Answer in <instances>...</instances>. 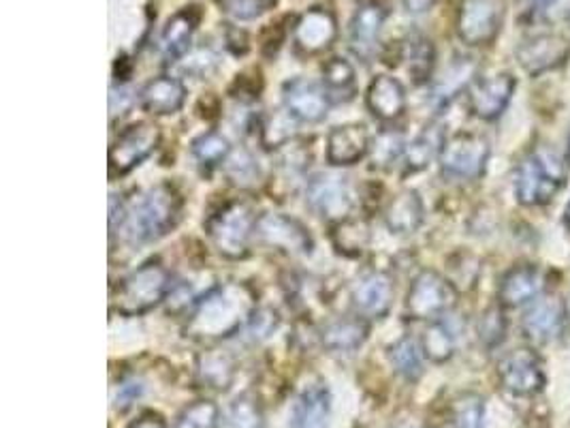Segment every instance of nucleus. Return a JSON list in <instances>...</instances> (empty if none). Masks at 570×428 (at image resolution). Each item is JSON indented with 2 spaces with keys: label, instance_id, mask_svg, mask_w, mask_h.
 <instances>
[{
  "label": "nucleus",
  "instance_id": "11",
  "mask_svg": "<svg viewBox=\"0 0 570 428\" xmlns=\"http://www.w3.org/2000/svg\"><path fill=\"white\" fill-rule=\"evenodd\" d=\"M306 204L312 213L332 225L353 213V195L346 178L337 174H314L306 185Z\"/></svg>",
  "mask_w": 570,
  "mask_h": 428
},
{
  "label": "nucleus",
  "instance_id": "1",
  "mask_svg": "<svg viewBox=\"0 0 570 428\" xmlns=\"http://www.w3.org/2000/svg\"><path fill=\"white\" fill-rule=\"evenodd\" d=\"M181 197L178 188L160 183L148 188L135 202L118 195L109 200V230L111 236L120 234L122 241L141 246L160 241L180 221Z\"/></svg>",
  "mask_w": 570,
  "mask_h": 428
},
{
  "label": "nucleus",
  "instance_id": "54",
  "mask_svg": "<svg viewBox=\"0 0 570 428\" xmlns=\"http://www.w3.org/2000/svg\"><path fill=\"white\" fill-rule=\"evenodd\" d=\"M567 163L570 165V135H569V146H567Z\"/></svg>",
  "mask_w": 570,
  "mask_h": 428
},
{
  "label": "nucleus",
  "instance_id": "51",
  "mask_svg": "<svg viewBox=\"0 0 570 428\" xmlns=\"http://www.w3.org/2000/svg\"><path fill=\"white\" fill-rule=\"evenodd\" d=\"M402 2H404L406 11H409V13H413V16L428 13V11L436 4V0H402Z\"/></svg>",
  "mask_w": 570,
  "mask_h": 428
},
{
  "label": "nucleus",
  "instance_id": "3",
  "mask_svg": "<svg viewBox=\"0 0 570 428\" xmlns=\"http://www.w3.org/2000/svg\"><path fill=\"white\" fill-rule=\"evenodd\" d=\"M174 279L167 266L150 260L120 279L111 290V311L120 318H139L167 300Z\"/></svg>",
  "mask_w": 570,
  "mask_h": 428
},
{
  "label": "nucleus",
  "instance_id": "35",
  "mask_svg": "<svg viewBox=\"0 0 570 428\" xmlns=\"http://www.w3.org/2000/svg\"><path fill=\"white\" fill-rule=\"evenodd\" d=\"M297 120L286 111L278 109L267 114L259 125V139L265 150H278L285 148L295 139Z\"/></svg>",
  "mask_w": 570,
  "mask_h": 428
},
{
  "label": "nucleus",
  "instance_id": "40",
  "mask_svg": "<svg viewBox=\"0 0 570 428\" xmlns=\"http://www.w3.org/2000/svg\"><path fill=\"white\" fill-rule=\"evenodd\" d=\"M223 428H265L261 402L250 395L237 397L223 420Z\"/></svg>",
  "mask_w": 570,
  "mask_h": 428
},
{
  "label": "nucleus",
  "instance_id": "46",
  "mask_svg": "<svg viewBox=\"0 0 570 428\" xmlns=\"http://www.w3.org/2000/svg\"><path fill=\"white\" fill-rule=\"evenodd\" d=\"M132 104H135L132 90H129L125 84L114 86L111 93H109V116H111V123H114L118 116H120V118L127 116Z\"/></svg>",
  "mask_w": 570,
  "mask_h": 428
},
{
  "label": "nucleus",
  "instance_id": "18",
  "mask_svg": "<svg viewBox=\"0 0 570 428\" xmlns=\"http://www.w3.org/2000/svg\"><path fill=\"white\" fill-rule=\"evenodd\" d=\"M337 25L332 11L314 7L308 9L295 25L293 43L295 50L304 56H318L332 48L336 41Z\"/></svg>",
  "mask_w": 570,
  "mask_h": 428
},
{
  "label": "nucleus",
  "instance_id": "41",
  "mask_svg": "<svg viewBox=\"0 0 570 428\" xmlns=\"http://www.w3.org/2000/svg\"><path fill=\"white\" fill-rule=\"evenodd\" d=\"M220 409L209 399L188 402L176 418V428H220Z\"/></svg>",
  "mask_w": 570,
  "mask_h": 428
},
{
  "label": "nucleus",
  "instance_id": "13",
  "mask_svg": "<svg viewBox=\"0 0 570 428\" xmlns=\"http://www.w3.org/2000/svg\"><path fill=\"white\" fill-rule=\"evenodd\" d=\"M515 56L521 69L528 76L537 78L562 67L569 60L570 41L558 32H539L534 37L523 39L515 50Z\"/></svg>",
  "mask_w": 570,
  "mask_h": 428
},
{
  "label": "nucleus",
  "instance_id": "15",
  "mask_svg": "<svg viewBox=\"0 0 570 428\" xmlns=\"http://www.w3.org/2000/svg\"><path fill=\"white\" fill-rule=\"evenodd\" d=\"M283 104L285 109L304 125H318L327 118L330 107L334 106L323 84L308 78H293L283 86Z\"/></svg>",
  "mask_w": 570,
  "mask_h": 428
},
{
  "label": "nucleus",
  "instance_id": "17",
  "mask_svg": "<svg viewBox=\"0 0 570 428\" xmlns=\"http://www.w3.org/2000/svg\"><path fill=\"white\" fill-rule=\"evenodd\" d=\"M564 328H567V311H564V304L556 298L534 300L521 320L523 334L537 346H547L560 339Z\"/></svg>",
  "mask_w": 570,
  "mask_h": 428
},
{
  "label": "nucleus",
  "instance_id": "7",
  "mask_svg": "<svg viewBox=\"0 0 570 428\" xmlns=\"http://www.w3.org/2000/svg\"><path fill=\"white\" fill-rule=\"evenodd\" d=\"M490 155L492 148L483 135L455 134L446 137L439 163L451 181H476L485 174Z\"/></svg>",
  "mask_w": 570,
  "mask_h": 428
},
{
  "label": "nucleus",
  "instance_id": "31",
  "mask_svg": "<svg viewBox=\"0 0 570 428\" xmlns=\"http://www.w3.org/2000/svg\"><path fill=\"white\" fill-rule=\"evenodd\" d=\"M323 88L330 95L332 104H348L357 95V74L355 67L346 60L334 56L323 65Z\"/></svg>",
  "mask_w": 570,
  "mask_h": 428
},
{
  "label": "nucleus",
  "instance_id": "44",
  "mask_svg": "<svg viewBox=\"0 0 570 428\" xmlns=\"http://www.w3.org/2000/svg\"><path fill=\"white\" fill-rule=\"evenodd\" d=\"M276 325H278V313L276 311H272V309H257L255 315L248 321L246 330L250 332V337L255 341H263L269 334H274Z\"/></svg>",
  "mask_w": 570,
  "mask_h": 428
},
{
  "label": "nucleus",
  "instance_id": "14",
  "mask_svg": "<svg viewBox=\"0 0 570 428\" xmlns=\"http://www.w3.org/2000/svg\"><path fill=\"white\" fill-rule=\"evenodd\" d=\"M395 298V281L387 270H367L355 281L351 302L365 320H383L390 315Z\"/></svg>",
  "mask_w": 570,
  "mask_h": 428
},
{
  "label": "nucleus",
  "instance_id": "24",
  "mask_svg": "<svg viewBox=\"0 0 570 428\" xmlns=\"http://www.w3.org/2000/svg\"><path fill=\"white\" fill-rule=\"evenodd\" d=\"M370 337V320L362 315H340L321 330V346L330 353H353Z\"/></svg>",
  "mask_w": 570,
  "mask_h": 428
},
{
  "label": "nucleus",
  "instance_id": "20",
  "mask_svg": "<svg viewBox=\"0 0 570 428\" xmlns=\"http://www.w3.org/2000/svg\"><path fill=\"white\" fill-rule=\"evenodd\" d=\"M370 146H372V137L365 125L360 123L337 125L327 135L325 157L334 167H351L370 155Z\"/></svg>",
  "mask_w": 570,
  "mask_h": 428
},
{
  "label": "nucleus",
  "instance_id": "52",
  "mask_svg": "<svg viewBox=\"0 0 570 428\" xmlns=\"http://www.w3.org/2000/svg\"><path fill=\"white\" fill-rule=\"evenodd\" d=\"M564 225H567V230L570 232V202L567 204V208H564Z\"/></svg>",
  "mask_w": 570,
  "mask_h": 428
},
{
  "label": "nucleus",
  "instance_id": "34",
  "mask_svg": "<svg viewBox=\"0 0 570 428\" xmlns=\"http://www.w3.org/2000/svg\"><path fill=\"white\" fill-rule=\"evenodd\" d=\"M223 169H225L227 181L242 191L257 188L263 178L259 163L248 148H234L232 155L223 163Z\"/></svg>",
  "mask_w": 570,
  "mask_h": 428
},
{
  "label": "nucleus",
  "instance_id": "32",
  "mask_svg": "<svg viewBox=\"0 0 570 428\" xmlns=\"http://www.w3.org/2000/svg\"><path fill=\"white\" fill-rule=\"evenodd\" d=\"M370 241H372L370 227L362 218L348 216L332 225V244L344 257H360L370 246Z\"/></svg>",
  "mask_w": 570,
  "mask_h": 428
},
{
  "label": "nucleus",
  "instance_id": "49",
  "mask_svg": "<svg viewBox=\"0 0 570 428\" xmlns=\"http://www.w3.org/2000/svg\"><path fill=\"white\" fill-rule=\"evenodd\" d=\"M556 4H558V0H521L523 11H525L530 18H534V20L547 16Z\"/></svg>",
  "mask_w": 570,
  "mask_h": 428
},
{
  "label": "nucleus",
  "instance_id": "2",
  "mask_svg": "<svg viewBox=\"0 0 570 428\" xmlns=\"http://www.w3.org/2000/svg\"><path fill=\"white\" fill-rule=\"evenodd\" d=\"M257 295L246 283H223L195 302L184 323V337L197 343H218L248 325L257 311Z\"/></svg>",
  "mask_w": 570,
  "mask_h": 428
},
{
  "label": "nucleus",
  "instance_id": "6",
  "mask_svg": "<svg viewBox=\"0 0 570 428\" xmlns=\"http://www.w3.org/2000/svg\"><path fill=\"white\" fill-rule=\"evenodd\" d=\"M455 304H458L455 285L436 270H421L409 288L404 313L409 320H441L442 315L449 313Z\"/></svg>",
  "mask_w": 570,
  "mask_h": 428
},
{
  "label": "nucleus",
  "instance_id": "8",
  "mask_svg": "<svg viewBox=\"0 0 570 428\" xmlns=\"http://www.w3.org/2000/svg\"><path fill=\"white\" fill-rule=\"evenodd\" d=\"M160 139V127L150 120H141L127 127L109 148V174L114 178L130 174L135 167L155 155Z\"/></svg>",
  "mask_w": 570,
  "mask_h": 428
},
{
  "label": "nucleus",
  "instance_id": "53",
  "mask_svg": "<svg viewBox=\"0 0 570 428\" xmlns=\"http://www.w3.org/2000/svg\"><path fill=\"white\" fill-rule=\"evenodd\" d=\"M564 311H567V325L570 328V294L567 298V302H564Z\"/></svg>",
  "mask_w": 570,
  "mask_h": 428
},
{
  "label": "nucleus",
  "instance_id": "5",
  "mask_svg": "<svg viewBox=\"0 0 570 428\" xmlns=\"http://www.w3.org/2000/svg\"><path fill=\"white\" fill-rule=\"evenodd\" d=\"M564 165L547 150L537 148L528 153L515 172V197L521 206L534 208L549 204L564 185Z\"/></svg>",
  "mask_w": 570,
  "mask_h": 428
},
{
  "label": "nucleus",
  "instance_id": "16",
  "mask_svg": "<svg viewBox=\"0 0 570 428\" xmlns=\"http://www.w3.org/2000/svg\"><path fill=\"white\" fill-rule=\"evenodd\" d=\"M518 81L511 74H498L492 78H476L468 88V109L474 118L492 123L504 114L511 104Z\"/></svg>",
  "mask_w": 570,
  "mask_h": 428
},
{
  "label": "nucleus",
  "instance_id": "50",
  "mask_svg": "<svg viewBox=\"0 0 570 428\" xmlns=\"http://www.w3.org/2000/svg\"><path fill=\"white\" fill-rule=\"evenodd\" d=\"M127 428H169V425L158 414H141L137 420H132Z\"/></svg>",
  "mask_w": 570,
  "mask_h": 428
},
{
  "label": "nucleus",
  "instance_id": "39",
  "mask_svg": "<svg viewBox=\"0 0 570 428\" xmlns=\"http://www.w3.org/2000/svg\"><path fill=\"white\" fill-rule=\"evenodd\" d=\"M406 139L400 129H383L372 139L370 146V160L376 169H391L397 160L404 159L406 153Z\"/></svg>",
  "mask_w": 570,
  "mask_h": 428
},
{
  "label": "nucleus",
  "instance_id": "28",
  "mask_svg": "<svg viewBox=\"0 0 570 428\" xmlns=\"http://www.w3.org/2000/svg\"><path fill=\"white\" fill-rule=\"evenodd\" d=\"M444 142H446V132L441 123L425 125L423 132L406 146V153L402 159L404 169L409 174H416V172H423L425 167H430L432 160L441 159Z\"/></svg>",
  "mask_w": 570,
  "mask_h": 428
},
{
  "label": "nucleus",
  "instance_id": "25",
  "mask_svg": "<svg viewBox=\"0 0 570 428\" xmlns=\"http://www.w3.org/2000/svg\"><path fill=\"white\" fill-rule=\"evenodd\" d=\"M186 86L180 78L158 76L148 81L139 93V106L153 116L178 114L186 104Z\"/></svg>",
  "mask_w": 570,
  "mask_h": 428
},
{
  "label": "nucleus",
  "instance_id": "9",
  "mask_svg": "<svg viewBox=\"0 0 570 428\" xmlns=\"http://www.w3.org/2000/svg\"><path fill=\"white\" fill-rule=\"evenodd\" d=\"M507 16V0H460L458 35L472 46H490L500 35Z\"/></svg>",
  "mask_w": 570,
  "mask_h": 428
},
{
  "label": "nucleus",
  "instance_id": "43",
  "mask_svg": "<svg viewBox=\"0 0 570 428\" xmlns=\"http://www.w3.org/2000/svg\"><path fill=\"white\" fill-rule=\"evenodd\" d=\"M507 337V320L502 313V307H492L488 309L481 320H479V339L488 346V348H498Z\"/></svg>",
  "mask_w": 570,
  "mask_h": 428
},
{
  "label": "nucleus",
  "instance_id": "47",
  "mask_svg": "<svg viewBox=\"0 0 570 428\" xmlns=\"http://www.w3.org/2000/svg\"><path fill=\"white\" fill-rule=\"evenodd\" d=\"M144 395V386L137 381V379H125L116 390H114V407L125 411L129 409L132 402H137V399Z\"/></svg>",
  "mask_w": 570,
  "mask_h": 428
},
{
  "label": "nucleus",
  "instance_id": "42",
  "mask_svg": "<svg viewBox=\"0 0 570 428\" xmlns=\"http://www.w3.org/2000/svg\"><path fill=\"white\" fill-rule=\"evenodd\" d=\"M485 401L479 395H462L453 402V422L455 428H483Z\"/></svg>",
  "mask_w": 570,
  "mask_h": 428
},
{
  "label": "nucleus",
  "instance_id": "29",
  "mask_svg": "<svg viewBox=\"0 0 570 428\" xmlns=\"http://www.w3.org/2000/svg\"><path fill=\"white\" fill-rule=\"evenodd\" d=\"M476 80V67L472 58H455L432 86V101L439 107H446L458 95L472 86Z\"/></svg>",
  "mask_w": 570,
  "mask_h": 428
},
{
  "label": "nucleus",
  "instance_id": "23",
  "mask_svg": "<svg viewBox=\"0 0 570 428\" xmlns=\"http://www.w3.org/2000/svg\"><path fill=\"white\" fill-rule=\"evenodd\" d=\"M385 20H387V9L379 2H367L355 13L351 22V48L363 62H370L374 58Z\"/></svg>",
  "mask_w": 570,
  "mask_h": 428
},
{
  "label": "nucleus",
  "instance_id": "21",
  "mask_svg": "<svg viewBox=\"0 0 570 428\" xmlns=\"http://www.w3.org/2000/svg\"><path fill=\"white\" fill-rule=\"evenodd\" d=\"M406 88L393 76H376L365 95V106L370 114L385 125L397 123L406 111Z\"/></svg>",
  "mask_w": 570,
  "mask_h": 428
},
{
  "label": "nucleus",
  "instance_id": "4",
  "mask_svg": "<svg viewBox=\"0 0 570 428\" xmlns=\"http://www.w3.org/2000/svg\"><path fill=\"white\" fill-rule=\"evenodd\" d=\"M259 216L246 202H227L206 223L212 246L225 260H244L250 253V244L257 239Z\"/></svg>",
  "mask_w": 570,
  "mask_h": 428
},
{
  "label": "nucleus",
  "instance_id": "45",
  "mask_svg": "<svg viewBox=\"0 0 570 428\" xmlns=\"http://www.w3.org/2000/svg\"><path fill=\"white\" fill-rule=\"evenodd\" d=\"M274 0H227V11L234 16L235 20H255L263 16Z\"/></svg>",
  "mask_w": 570,
  "mask_h": 428
},
{
  "label": "nucleus",
  "instance_id": "48",
  "mask_svg": "<svg viewBox=\"0 0 570 428\" xmlns=\"http://www.w3.org/2000/svg\"><path fill=\"white\" fill-rule=\"evenodd\" d=\"M167 311L169 313H184V311H193V307H195V302H193V290H190V285H186V283H178V285H174L171 288V292L167 295Z\"/></svg>",
  "mask_w": 570,
  "mask_h": 428
},
{
  "label": "nucleus",
  "instance_id": "33",
  "mask_svg": "<svg viewBox=\"0 0 570 428\" xmlns=\"http://www.w3.org/2000/svg\"><path fill=\"white\" fill-rule=\"evenodd\" d=\"M387 358H390L391 367L395 369V373L400 374L406 381H419V377L423 374V360L425 353L421 349V341L413 339L411 334L397 339L393 346L387 349Z\"/></svg>",
  "mask_w": 570,
  "mask_h": 428
},
{
  "label": "nucleus",
  "instance_id": "12",
  "mask_svg": "<svg viewBox=\"0 0 570 428\" xmlns=\"http://www.w3.org/2000/svg\"><path fill=\"white\" fill-rule=\"evenodd\" d=\"M498 379L515 397H534L544 388L543 362L534 349H513L500 360Z\"/></svg>",
  "mask_w": 570,
  "mask_h": 428
},
{
  "label": "nucleus",
  "instance_id": "27",
  "mask_svg": "<svg viewBox=\"0 0 570 428\" xmlns=\"http://www.w3.org/2000/svg\"><path fill=\"white\" fill-rule=\"evenodd\" d=\"M197 25H199V11H195V7H186L174 18H169L158 41L160 54L167 62H176L181 56L188 54Z\"/></svg>",
  "mask_w": 570,
  "mask_h": 428
},
{
  "label": "nucleus",
  "instance_id": "10",
  "mask_svg": "<svg viewBox=\"0 0 570 428\" xmlns=\"http://www.w3.org/2000/svg\"><path fill=\"white\" fill-rule=\"evenodd\" d=\"M257 239L265 246L291 257L311 255L314 249L308 227L299 218L285 213L261 214L257 221Z\"/></svg>",
  "mask_w": 570,
  "mask_h": 428
},
{
  "label": "nucleus",
  "instance_id": "22",
  "mask_svg": "<svg viewBox=\"0 0 570 428\" xmlns=\"http://www.w3.org/2000/svg\"><path fill=\"white\" fill-rule=\"evenodd\" d=\"M332 392L325 381L308 383L291 411V428H330Z\"/></svg>",
  "mask_w": 570,
  "mask_h": 428
},
{
  "label": "nucleus",
  "instance_id": "19",
  "mask_svg": "<svg viewBox=\"0 0 570 428\" xmlns=\"http://www.w3.org/2000/svg\"><path fill=\"white\" fill-rule=\"evenodd\" d=\"M547 290V274L534 264L511 268L498 288V304L502 309H518L539 300Z\"/></svg>",
  "mask_w": 570,
  "mask_h": 428
},
{
  "label": "nucleus",
  "instance_id": "30",
  "mask_svg": "<svg viewBox=\"0 0 570 428\" xmlns=\"http://www.w3.org/2000/svg\"><path fill=\"white\" fill-rule=\"evenodd\" d=\"M197 379L214 392H227L235 379V360L225 349H209L197 358Z\"/></svg>",
  "mask_w": 570,
  "mask_h": 428
},
{
  "label": "nucleus",
  "instance_id": "36",
  "mask_svg": "<svg viewBox=\"0 0 570 428\" xmlns=\"http://www.w3.org/2000/svg\"><path fill=\"white\" fill-rule=\"evenodd\" d=\"M421 349L430 362L444 364L455 353V334L444 321H430L421 337Z\"/></svg>",
  "mask_w": 570,
  "mask_h": 428
},
{
  "label": "nucleus",
  "instance_id": "37",
  "mask_svg": "<svg viewBox=\"0 0 570 428\" xmlns=\"http://www.w3.org/2000/svg\"><path fill=\"white\" fill-rule=\"evenodd\" d=\"M232 150H234L232 142L218 132H206V134L195 137L190 144L193 159L197 160V165L204 169H214V167L223 165L232 155Z\"/></svg>",
  "mask_w": 570,
  "mask_h": 428
},
{
  "label": "nucleus",
  "instance_id": "26",
  "mask_svg": "<svg viewBox=\"0 0 570 428\" xmlns=\"http://www.w3.org/2000/svg\"><path fill=\"white\" fill-rule=\"evenodd\" d=\"M385 225L395 236H411L425 221V206L415 188H404L391 197L385 208Z\"/></svg>",
  "mask_w": 570,
  "mask_h": 428
},
{
  "label": "nucleus",
  "instance_id": "38",
  "mask_svg": "<svg viewBox=\"0 0 570 428\" xmlns=\"http://www.w3.org/2000/svg\"><path fill=\"white\" fill-rule=\"evenodd\" d=\"M404 60L409 62V74L415 84H428L432 80L434 65H436V50L428 37L416 35L404 50Z\"/></svg>",
  "mask_w": 570,
  "mask_h": 428
}]
</instances>
